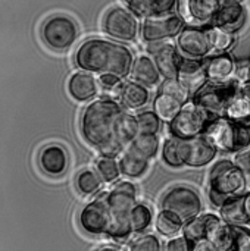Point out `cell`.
I'll use <instances>...</instances> for the list:
<instances>
[{
	"instance_id": "obj_6",
	"label": "cell",
	"mask_w": 250,
	"mask_h": 251,
	"mask_svg": "<svg viewBox=\"0 0 250 251\" xmlns=\"http://www.w3.org/2000/svg\"><path fill=\"white\" fill-rule=\"evenodd\" d=\"M202 209L203 203L199 193L189 185H175L169 188L161 200V210L172 213L183 224L199 216Z\"/></svg>"
},
{
	"instance_id": "obj_1",
	"label": "cell",
	"mask_w": 250,
	"mask_h": 251,
	"mask_svg": "<svg viewBox=\"0 0 250 251\" xmlns=\"http://www.w3.org/2000/svg\"><path fill=\"white\" fill-rule=\"evenodd\" d=\"M125 109L112 97L90 101L80 116V132L84 141L96 149L100 156L118 157L125 149L116 137L119 118Z\"/></svg>"
},
{
	"instance_id": "obj_20",
	"label": "cell",
	"mask_w": 250,
	"mask_h": 251,
	"mask_svg": "<svg viewBox=\"0 0 250 251\" xmlns=\"http://www.w3.org/2000/svg\"><path fill=\"white\" fill-rule=\"evenodd\" d=\"M224 118L234 124L250 126V85L234 91L225 104Z\"/></svg>"
},
{
	"instance_id": "obj_4",
	"label": "cell",
	"mask_w": 250,
	"mask_h": 251,
	"mask_svg": "<svg viewBox=\"0 0 250 251\" xmlns=\"http://www.w3.org/2000/svg\"><path fill=\"white\" fill-rule=\"evenodd\" d=\"M208 182L209 199L217 207H220L227 199L243 196L248 188L246 175L228 159H222L211 168Z\"/></svg>"
},
{
	"instance_id": "obj_44",
	"label": "cell",
	"mask_w": 250,
	"mask_h": 251,
	"mask_svg": "<svg viewBox=\"0 0 250 251\" xmlns=\"http://www.w3.org/2000/svg\"><path fill=\"white\" fill-rule=\"evenodd\" d=\"M233 163H234L245 175H248L250 172V150H242V151H239V153L234 156Z\"/></svg>"
},
{
	"instance_id": "obj_34",
	"label": "cell",
	"mask_w": 250,
	"mask_h": 251,
	"mask_svg": "<svg viewBox=\"0 0 250 251\" xmlns=\"http://www.w3.org/2000/svg\"><path fill=\"white\" fill-rule=\"evenodd\" d=\"M139 135V128H137V122H136V116L130 115L127 112L122 113V116L119 118L118 122V128H116V137L118 141L121 143V146L125 149L127 146H130V143Z\"/></svg>"
},
{
	"instance_id": "obj_36",
	"label": "cell",
	"mask_w": 250,
	"mask_h": 251,
	"mask_svg": "<svg viewBox=\"0 0 250 251\" xmlns=\"http://www.w3.org/2000/svg\"><path fill=\"white\" fill-rule=\"evenodd\" d=\"M206 34L209 38L211 50H217L220 53H225L234 43L233 32H228V31L221 29V28L214 26V25L206 29Z\"/></svg>"
},
{
	"instance_id": "obj_23",
	"label": "cell",
	"mask_w": 250,
	"mask_h": 251,
	"mask_svg": "<svg viewBox=\"0 0 250 251\" xmlns=\"http://www.w3.org/2000/svg\"><path fill=\"white\" fill-rule=\"evenodd\" d=\"M127 9L139 18L174 13L180 0H124Z\"/></svg>"
},
{
	"instance_id": "obj_40",
	"label": "cell",
	"mask_w": 250,
	"mask_h": 251,
	"mask_svg": "<svg viewBox=\"0 0 250 251\" xmlns=\"http://www.w3.org/2000/svg\"><path fill=\"white\" fill-rule=\"evenodd\" d=\"M161 93L164 94H168L171 97H174L175 100H178L181 104H186L189 100H190V93L178 82L177 78H172V79H164V82L161 84V88H159Z\"/></svg>"
},
{
	"instance_id": "obj_15",
	"label": "cell",
	"mask_w": 250,
	"mask_h": 251,
	"mask_svg": "<svg viewBox=\"0 0 250 251\" xmlns=\"http://www.w3.org/2000/svg\"><path fill=\"white\" fill-rule=\"evenodd\" d=\"M81 229L90 235H103L109 226V213L103 197L85 204L78 216Z\"/></svg>"
},
{
	"instance_id": "obj_30",
	"label": "cell",
	"mask_w": 250,
	"mask_h": 251,
	"mask_svg": "<svg viewBox=\"0 0 250 251\" xmlns=\"http://www.w3.org/2000/svg\"><path fill=\"white\" fill-rule=\"evenodd\" d=\"M183 104L175 100L174 97L164 94V93H158L155 100H153V112L156 113V116L162 121V122H171L177 113L181 110Z\"/></svg>"
},
{
	"instance_id": "obj_42",
	"label": "cell",
	"mask_w": 250,
	"mask_h": 251,
	"mask_svg": "<svg viewBox=\"0 0 250 251\" xmlns=\"http://www.w3.org/2000/svg\"><path fill=\"white\" fill-rule=\"evenodd\" d=\"M233 228V249L231 251H250V231L243 226Z\"/></svg>"
},
{
	"instance_id": "obj_7",
	"label": "cell",
	"mask_w": 250,
	"mask_h": 251,
	"mask_svg": "<svg viewBox=\"0 0 250 251\" xmlns=\"http://www.w3.org/2000/svg\"><path fill=\"white\" fill-rule=\"evenodd\" d=\"M212 118L197 107L192 100L183 104L177 116L169 122L171 137L178 140H190L203 135Z\"/></svg>"
},
{
	"instance_id": "obj_19",
	"label": "cell",
	"mask_w": 250,
	"mask_h": 251,
	"mask_svg": "<svg viewBox=\"0 0 250 251\" xmlns=\"http://www.w3.org/2000/svg\"><path fill=\"white\" fill-rule=\"evenodd\" d=\"M177 79L190 93V96L196 94L208 82L203 62L196 59H183L177 74Z\"/></svg>"
},
{
	"instance_id": "obj_33",
	"label": "cell",
	"mask_w": 250,
	"mask_h": 251,
	"mask_svg": "<svg viewBox=\"0 0 250 251\" xmlns=\"http://www.w3.org/2000/svg\"><path fill=\"white\" fill-rule=\"evenodd\" d=\"M209 219H211V213L209 215H199L194 219L186 222L183 225V229H181L183 231V237L186 240H189L192 244L197 243L200 240H205Z\"/></svg>"
},
{
	"instance_id": "obj_28",
	"label": "cell",
	"mask_w": 250,
	"mask_h": 251,
	"mask_svg": "<svg viewBox=\"0 0 250 251\" xmlns=\"http://www.w3.org/2000/svg\"><path fill=\"white\" fill-rule=\"evenodd\" d=\"M116 160H118V166H119V174L124 175L125 178H130V179H136V178L143 176L149 169V162L144 160L143 157L134 154L128 149L124 150L118 156Z\"/></svg>"
},
{
	"instance_id": "obj_29",
	"label": "cell",
	"mask_w": 250,
	"mask_h": 251,
	"mask_svg": "<svg viewBox=\"0 0 250 251\" xmlns=\"http://www.w3.org/2000/svg\"><path fill=\"white\" fill-rule=\"evenodd\" d=\"M130 151H133L134 154L143 157L144 160L150 162L152 159H155L159 153L161 149V141L158 135H152V134H139L127 147Z\"/></svg>"
},
{
	"instance_id": "obj_11",
	"label": "cell",
	"mask_w": 250,
	"mask_h": 251,
	"mask_svg": "<svg viewBox=\"0 0 250 251\" xmlns=\"http://www.w3.org/2000/svg\"><path fill=\"white\" fill-rule=\"evenodd\" d=\"M184 28V19L177 13L144 18L140 24V35L144 43H162L177 37Z\"/></svg>"
},
{
	"instance_id": "obj_38",
	"label": "cell",
	"mask_w": 250,
	"mask_h": 251,
	"mask_svg": "<svg viewBox=\"0 0 250 251\" xmlns=\"http://www.w3.org/2000/svg\"><path fill=\"white\" fill-rule=\"evenodd\" d=\"M136 122L139 134H152L158 135L162 129V121L156 116L153 110H143L136 115Z\"/></svg>"
},
{
	"instance_id": "obj_45",
	"label": "cell",
	"mask_w": 250,
	"mask_h": 251,
	"mask_svg": "<svg viewBox=\"0 0 250 251\" xmlns=\"http://www.w3.org/2000/svg\"><path fill=\"white\" fill-rule=\"evenodd\" d=\"M97 81H99V85H102L106 90H116L119 84L122 82V79H119L118 76L112 74H102L97 76Z\"/></svg>"
},
{
	"instance_id": "obj_14",
	"label": "cell",
	"mask_w": 250,
	"mask_h": 251,
	"mask_svg": "<svg viewBox=\"0 0 250 251\" xmlns=\"http://www.w3.org/2000/svg\"><path fill=\"white\" fill-rule=\"evenodd\" d=\"M147 50L152 54L150 57L153 59L161 76H164L165 79L177 78L183 57L174 44L165 43V41L152 43V44H147Z\"/></svg>"
},
{
	"instance_id": "obj_10",
	"label": "cell",
	"mask_w": 250,
	"mask_h": 251,
	"mask_svg": "<svg viewBox=\"0 0 250 251\" xmlns=\"http://www.w3.org/2000/svg\"><path fill=\"white\" fill-rule=\"evenodd\" d=\"M236 90H237V85L234 82L206 84L196 94H193L192 101L197 107H200L206 115L215 119L224 115L225 104Z\"/></svg>"
},
{
	"instance_id": "obj_39",
	"label": "cell",
	"mask_w": 250,
	"mask_h": 251,
	"mask_svg": "<svg viewBox=\"0 0 250 251\" xmlns=\"http://www.w3.org/2000/svg\"><path fill=\"white\" fill-rule=\"evenodd\" d=\"M162 160L169 168H181L184 166L180 157V149H178V138L169 137L162 144Z\"/></svg>"
},
{
	"instance_id": "obj_37",
	"label": "cell",
	"mask_w": 250,
	"mask_h": 251,
	"mask_svg": "<svg viewBox=\"0 0 250 251\" xmlns=\"http://www.w3.org/2000/svg\"><path fill=\"white\" fill-rule=\"evenodd\" d=\"M183 222L169 212L161 210L156 218V229L164 237H175L183 229Z\"/></svg>"
},
{
	"instance_id": "obj_50",
	"label": "cell",
	"mask_w": 250,
	"mask_h": 251,
	"mask_svg": "<svg viewBox=\"0 0 250 251\" xmlns=\"http://www.w3.org/2000/svg\"><path fill=\"white\" fill-rule=\"evenodd\" d=\"M246 184H248V187L250 188V172L246 175Z\"/></svg>"
},
{
	"instance_id": "obj_25",
	"label": "cell",
	"mask_w": 250,
	"mask_h": 251,
	"mask_svg": "<svg viewBox=\"0 0 250 251\" xmlns=\"http://www.w3.org/2000/svg\"><path fill=\"white\" fill-rule=\"evenodd\" d=\"M246 21V9L243 4H221L212 24L228 32H234L243 26Z\"/></svg>"
},
{
	"instance_id": "obj_46",
	"label": "cell",
	"mask_w": 250,
	"mask_h": 251,
	"mask_svg": "<svg viewBox=\"0 0 250 251\" xmlns=\"http://www.w3.org/2000/svg\"><path fill=\"white\" fill-rule=\"evenodd\" d=\"M192 251H220L215 246H212L209 241L206 240H200L197 243H193V249Z\"/></svg>"
},
{
	"instance_id": "obj_17",
	"label": "cell",
	"mask_w": 250,
	"mask_h": 251,
	"mask_svg": "<svg viewBox=\"0 0 250 251\" xmlns=\"http://www.w3.org/2000/svg\"><path fill=\"white\" fill-rule=\"evenodd\" d=\"M99 81L93 74L84 72V71H77L74 72L66 82V90L68 94L72 100L78 103H85L93 100L97 93H99Z\"/></svg>"
},
{
	"instance_id": "obj_13",
	"label": "cell",
	"mask_w": 250,
	"mask_h": 251,
	"mask_svg": "<svg viewBox=\"0 0 250 251\" xmlns=\"http://www.w3.org/2000/svg\"><path fill=\"white\" fill-rule=\"evenodd\" d=\"M178 149L183 165L190 168H203L217 156V150L202 135L190 140H178Z\"/></svg>"
},
{
	"instance_id": "obj_31",
	"label": "cell",
	"mask_w": 250,
	"mask_h": 251,
	"mask_svg": "<svg viewBox=\"0 0 250 251\" xmlns=\"http://www.w3.org/2000/svg\"><path fill=\"white\" fill-rule=\"evenodd\" d=\"M102 184L103 182L99 178L97 172L90 168L81 169L75 176V187L83 196H94L102 188Z\"/></svg>"
},
{
	"instance_id": "obj_18",
	"label": "cell",
	"mask_w": 250,
	"mask_h": 251,
	"mask_svg": "<svg viewBox=\"0 0 250 251\" xmlns=\"http://www.w3.org/2000/svg\"><path fill=\"white\" fill-rule=\"evenodd\" d=\"M69 163L68 153L60 144H47L40 150L38 165L49 176H60L66 172Z\"/></svg>"
},
{
	"instance_id": "obj_3",
	"label": "cell",
	"mask_w": 250,
	"mask_h": 251,
	"mask_svg": "<svg viewBox=\"0 0 250 251\" xmlns=\"http://www.w3.org/2000/svg\"><path fill=\"white\" fill-rule=\"evenodd\" d=\"M103 200L109 213L106 235L118 241L127 240L133 234L130 213L137 203V187L131 181H119L103 196Z\"/></svg>"
},
{
	"instance_id": "obj_21",
	"label": "cell",
	"mask_w": 250,
	"mask_h": 251,
	"mask_svg": "<svg viewBox=\"0 0 250 251\" xmlns=\"http://www.w3.org/2000/svg\"><path fill=\"white\" fill-rule=\"evenodd\" d=\"M206 79L211 84H227L234 78L236 62L228 53H220L212 56L205 63Z\"/></svg>"
},
{
	"instance_id": "obj_48",
	"label": "cell",
	"mask_w": 250,
	"mask_h": 251,
	"mask_svg": "<svg viewBox=\"0 0 250 251\" xmlns=\"http://www.w3.org/2000/svg\"><path fill=\"white\" fill-rule=\"evenodd\" d=\"M221 4H243L245 0H220Z\"/></svg>"
},
{
	"instance_id": "obj_35",
	"label": "cell",
	"mask_w": 250,
	"mask_h": 251,
	"mask_svg": "<svg viewBox=\"0 0 250 251\" xmlns=\"http://www.w3.org/2000/svg\"><path fill=\"white\" fill-rule=\"evenodd\" d=\"M99 175V178L102 179V182L105 184H112L116 182L119 178V166H118V160L116 157H106V156H100L96 160V169H94Z\"/></svg>"
},
{
	"instance_id": "obj_8",
	"label": "cell",
	"mask_w": 250,
	"mask_h": 251,
	"mask_svg": "<svg viewBox=\"0 0 250 251\" xmlns=\"http://www.w3.org/2000/svg\"><path fill=\"white\" fill-rule=\"evenodd\" d=\"M41 38L47 47L56 51L68 50L78 38L75 21L66 15H53L41 26Z\"/></svg>"
},
{
	"instance_id": "obj_22",
	"label": "cell",
	"mask_w": 250,
	"mask_h": 251,
	"mask_svg": "<svg viewBox=\"0 0 250 251\" xmlns=\"http://www.w3.org/2000/svg\"><path fill=\"white\" fill-rule=\"evenodd\" d=\"M118 103L130 110H137L146 106L150 100V91L147 87L130 79L119 84L116 88Z\"/></svg>"
},
{
	"instance_id": "obj_16",
	"label": "cell",
	"mask_w": 250,
	"mask_h": 251,
	"mask_svg": "<svg viewBox=\"0 0 250 251\" xmlns=\"http://www.w3.org/2000/svg\"><path fill=\"white\" fill-rule=\"evenodd\" d=\"M181 13L183 19H187L190 24L205 25L211 24L221 7L220 0H181Z\"/></svg>"
},
{
	"instance_id": "obj_49",
	"label": "cell",
	"mask_w": 250,
	"mask_h": 251,
	"mask_svg": "<svg viewBox=\"0 0 250 251\" xmlns=\"http://www.w3.org/2000/svg\"><path fill=\"white\" fill-rule=\"evenodd\" d=\"M97 251H121L119 249H116V247H111V246H106V247H102V249H99Z\"/></svg>"
},
{
	"instance_id": "obj_9",
	"label": "cell",
	"mask_w": 250,
	"mask_h": 251,
	"mask_svg": "<svg viewBox=\"0 0 250 251\" xmlns=\"http://www.w3.org/2000/svg\"><path fill=\"white\" fill-rule=\"evenodd\" d=\"M102 28L108 37L116 41L130 43L137 38L140 32V22L127 7L113 6L105 13Z\"/></svg>"
},
{
	"instance_id": "obj_12",
	"label": "cell",
	"mask_w": 250,
	"mask_h": 251,
	"mask_svg": "<svg viewBox=\"0 0 250 251\" xmlns=\"http://www.w3.org/2000/svg\"><path fill=\"white\" fill-rule=\"evenodd\" d=\"M178 50L189 59H202L211 53V44L206 29L194 25L184 26L177 35Z\"/></svg>"
},
{
	"instance_id": "obj_27",
	"label": "cell",
	"mask_w": 250,
	"mask_h": 251,
	"mask_svg": "<svg viewBox=\"0 0 250 251\" xmlns=\"http://www.w3.org/2000/svg\"><path fill=\"white\" fill-rule=\"evenodd\" d=\"M218 209L221 213V221L230 226H243L250 222L249 216L245 212L243 196L227 199Z\"/></svg>"
},
{
	"instance_id": "obj_26",
	"label": "cell",
	"mask_w": 250,
	"mask_h": 251,
	"mask_svg": "<svg viewBox=\"0 0 250 251\" xmlns=\"http://www.w3.org/2000/svg\"><path fill=\"white\" fill-rule=\"evenodd\" d=\"M206 241L215 246L220 251H231L233 249V228L222 222L218 216L211 215L208 231H206Z\"/></svg>"
},
{
	"instance_id": "obj_47",
	"label": "cell",
	"mask_w": 250,
	"mask_h": 251,
	"mask_svg": "<svg viewBox=\"0 0 250 251\" xmlns=\"http://www.w3.org/2000/svg\"><path fill=\"white\" fill-rule=\"evenodd\" d=\"M243 206H245V212H246V215L249 216V219H250V193H248V194H245V196H243Z\"/></svg>"
},
{
	"instance_id": "obj_24",
	"label": "cell",
	"mask_w": 250,
	"mask_h": 251,
	"mask_svg": "<svg viewBox=\"0 0 250 251\" xmlns=\"http://www.w3.org/2000/svg\"><path fill=\"white\" fill-rule=\"evenodd\" d=\"M130 75L133 81L144 85V87H155L161 81V75L158 72V68L153 62V59L149 54H140L134 57Z\"/></svg>"
},
{
	"instance_id": "obj_43",
	"label": "cell",
	"mask_w": 250,
	"mask_h": 251,
	"mask_svg": "<svg viewBox=\"0 0 250 251\" xmlns=\"http://www.w3.org/2000/svg\"><path fill=\"white\" fill-rule=\"evenodd\" d=\"M192 249L193 244L181 235V237H172L169 241H167L162 251H192Z\"/></svg>"
},
{
	"instance_id": "obj_2",
	"label": "cell",
	"mask_w": 250,
	"mask_h": 251,
	"mask_svg": "<svg viewBox=\"0 0 250 251\" xmlns=\"http://www.w3.org/2000/svg\"><path fill=\"white\" fill-rule=\"evenodd\" d=\"M74 60L80 71L93 75L112 74L124 79L130 75L134 54L131 49L121 43L106 38H88L78 46Z\"/></svg>"
},
{
	"instance_id": "obj_41",
	"label": "cell",
	"mask_w": 250,
	"mask_h": 251,
	"mask_svg": "<svg viewBox=\"0 0 250 251\" xmlns=\"http://www.w3.org/2000/svg\"><path fill=\"white\" fill-rule=\"evenodd\" d=\"M130 251H162V246H161V241L155 235L146 234V235L137 238L131 244Z\"/></svg>"
},
{
	"instance_id": "obj_32",
	"label": "cell",
	"mask_w": 250,
	"mask_h": 251,
	"mask_svg": "<svg viewBox=\"0 0 250 251\" xmlns=\"http://www.w3.org/2000/svg\"><path fill=\"white\" fill-rule=\"evenodd\" d=\"M153 222V212L146 203H136L130 213L131 231L136 234H143Z\"/></svg>"
},
{
	"instance_id": "obj_5",
	"label": "cell",
	"mask_w": 250,
	"mask_h": 251,
	"mask_svg": "<svg viewBox=\"0 0 250 251\" xmlns=\"http://www.w3.org/2000/svg\"><path fill=\"white\" fill-rule=\"evenodd\" d=\"M218 151H242L250 146V126L239 125L224 116L215 118L202 135Z\"/></svg>"
}]
</instances>
